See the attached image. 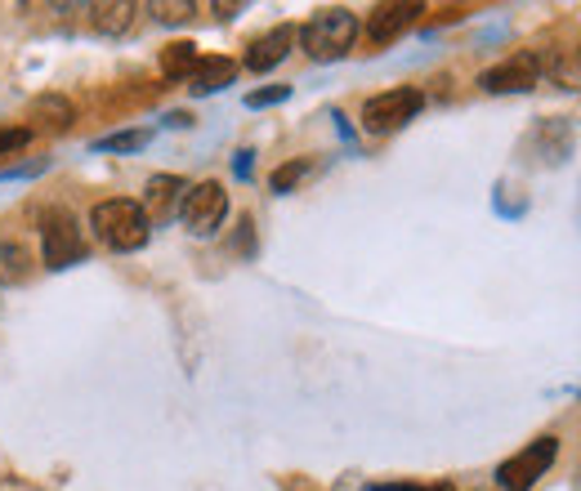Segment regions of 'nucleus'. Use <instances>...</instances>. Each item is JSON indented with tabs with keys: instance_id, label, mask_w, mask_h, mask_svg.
I'll return each mask as SVG.
<instances>
[{
	"instance_id": "obj_4",
	"label": "nucleus",
	"mask_w": 581,
	"mask_h": 491,
	"mask_svg": "<svg viewBox=\"0 0 581 491\" xmlns=\"http://www.w3.org/2000/svg\"><path fill=\"white\" fill-rule=\"evenodd\" d=\"M420 108H425V94L420 89H412V85L384 89V94H376V98H367V104H363V125L371 134H390V130L407 125Z\"/></svg>"
},
{
	"instance_id": "obj_5",
	"label": "nucleus",
	"mask_w": 581,
	"mask_h": 491,
	"mask_svg": "<svg viewBox=\"0 0 581 491\" xmlns=\"http://www.w3.org/2000/svg\"><path fill=\"white\" fill-rule=\"evenodd\" d=\"M555 456H559V438H537V442H532V447H523L519 456L501 460L497 482H501L506 491H532V482L546 478V469L555 465Z\"/></svg>"
},
{
	"instance_id": "obj_14",
	"label": "nucleus",
	"mask_w": 581,
	"mask_h": 491,
	"mask_svg": "<svg viewBox=\"0 0 581 491\" xmlns=\"http://www.w3.org/2000/svg\"><path fill=\"white\" fill-rule=\"evenodd\" d=\"M32 273V260L19 241H0V286H19Z\"/></svg>"
},
{
	"instance_id": "obj_1",
	"label": "nucleus",
	"mask_w": 581,
	"mask_h": 491,
	"mask_svg": "<svg viewBox=\"0 0 581 491\" xmlns=\"http://www.w3.org/2000/svg\"><path fill=\"white\" fill-rule=\"evenodd\" d=\"M90 228L104 246L112 251H139L149 246V232H153V219L143 215L139 202H126V196H112V202H99L90 215Z\"/></svg>"
},
{
	"instance_id": "obj_11",
	"label": "nucleus",
	"mask_w": 581,
	"mask_h": 491,
	"mask_svg": "<svg viewBox=\"0 0 581 491\" xmlns=\"http://www.w3.org/2000/svg\"><path fill=\"white\" fill-rule=\"evenodd\" d=\"M27 121H36V130H68L72 121H76V112H72V104L63 94H40L36 104L27 108Z\"/></svg>"
},
{
	"instance_id": "obj_20",
	"label": "nucleus",
	"mask_w": 581,
	"mask_h": 491,
	"mask_svg": "<svg viewBox=\"0 0 581 491\" xmlns=\"http://www.w3.org/2000/svg\"><path fill=\"white\" fill-rule=\"evenodd\" d=\"M286 94H290V85H269V89H256V94H247V108H269V104H282Z\"/></svg>"
},
{
	"instance_id": "obj_18",
	"label": "nucleus",
	"mask_w": 581,
	"mask_h": 491,
	"mask_svg": "<svg viewBox=\"0 0 581 491\" xmlns=\"http://www.w3.org/2000/svg\"><path fill=\"white\" fill-rule=\"evenodd\" d=\"M153 14H157L162 23H188L192 14H198V5H192V0H157Z\"/></svg>"
},
{
	"instance_id": "obj_3",
	"label": "nucleus",
	"mask_w": 581,
	"mask_h": 491,
	"mask_svg": "<svg viewBox=\"0 0 581 491\" xmlns=\"http://www.w3.org/2000/svg\"><path fill=\"white\" fill-rule=\"evenodd\" d=\"M40 241H45V268H68L85 255V237H81V224L72 219V211L55 206L45 211L40 219Z\"/></svg>"
},
{
	"instance_id": "obj_9",
	"label": "nucleus",
	"mask_w": 581,
	"mask_h": 491,
	"mask_svg": "<svg viewBox=\"0 0 581 491\" xmlns=\"http://www.w3.org/2000/svg\"><path fill=\"white\" fill-rule=\"evenodd\" d=\"M290 40H296V27H286V23L264 32V36H256L247 45V72H273L290 55Z\"/></svg>"
},
{
	"instance_id": "obj_16",
	"label": "nucleus",
	"mask_w": 581,
	"mask_h": 491,
	"mask_svg": "<svg viewBox=\"0 0 581 491\" xmlns=\"http://www.w3.org/2000/svg\"><path fill=\"white\" fill-rule=\"evenodd\" d=\"M153 134L149 130H121V134H108V139H99L94 147H99V153H139L143 143H149Z\"/></svg>"
},
{
	"instance_id": "obj_17",
	"label": "nucleus",
	"mask_w": 581,
	"mask_h": 491,
	"mask_svg": "<svg viewBox=\"0 0 581 491\" xmlns=\"http://www.w3.org/2000/svg\"><path fill=\"white\" fill-rule=\"evenodd\" d=\"M305 175H309V161H305V157H300V161H286V166H277V170H273L269 188H273V192H290V188H296Z\"/></svg>"
},
{
	"instance_id": "obj_10",
	"label": "nucleus",
	"mask_w": 581,
	"mask_h": 491,
	"mask_svg": "<svg viewBox=\"0 0 581 491\" xmlns=\"http://www.w3.org/2000/svg\"><path fill=\"white\" fill-rule=\"evenodd\" d=\"M179 192H188V183L179 175H157L149 179V192H143V215L149 219H166L179 202Z\"/></svg>"
},
{
	"instance_id": "obj_13",
	"label": "nucleus",
	"mask_w": 581,
	"mask_h": 491,
	"mask_svg": "<svg viewBox=\"0 0 581 491\" xmlns=\"http://www.w3.org/2000/svg\"><path fill=\"white\" fill-rule=\"evenodd\" d=\"M198 63H202V55H198V45H192V40H175V45L162 49V72L166 76H192Z\"/></svg>"
},
{
	"instance_id": "obj_19",
	"label": "nucleus",
	"mask_w": 581,
	"mask_h": 491,
	"mask_svg": "<svg viewBox=\"0 0 581 491\" xmlns=\"http://www.w3.org/2000/svg\"><path fill=\"white\" fill-rule=\"evenodd\" d=\"M27 139H32V125H10V130H0V157L23 153Z\"/></svg>"
},
{
	"instance_id": "obj_15",
	"label": "nucleus",
	"mask_w": 581,
	"mask_h": 491,
	"mask_svg": "<svg viewBox=\"0 0 581 491\" xmlns=\"http://www.w3.org/2000/svg\"><path fill=\"white\" fill-rule=\"evenodd\" d=\"M130 14H134L130 0H108V5H94V27L108 32V36H117V32L130 27Z\"/></svg>"
},
{
	"instance_id": "obj_6",
	"label": "nucleus",
	"mask_w": 581,
	"mask_h": 491,
	"mask_svg": "<svg viewBox=\"0 0 581 491\" xmlns=\"http://www.w3.org/2000/svg\"><path fill=\"white\" fill-rule=\"evenodd\" d=\"M179 215H183L188 232L211 237V232L224 224V215H228V192H224V183L206 179V183H198V188H188L183 202H179Z\"/></svg>"
},
{
	"instance_id": "obj_12",
	"label": "nucleus",
	"mask_w": 581,
	"mask_h": 491,
	"mask_svg": "<svg viewBox=\"0 0 581 491\" xmlns=\"http://www.w3.org/2000/svg\"><path fill=\"white\" fill-rule=\"evenodd\" d=\"M233 76H237V63L215 55V59H202L198 68H192V76H188V89H192V94H215V89L233 85Z\"/></svg>"
},
{
	"instance_id": "obj_8",
	"label": "nucleus",
	"mask_w": 581,
	"mask_h": 491,
	"mask_svg": "<svg viewBox=\"0 0 581 491\" xmlns=\"http://www.w3.org/2000/svg\"><path fill=\"white\" fill-rule=\"evenodd\" d=\"M420 14H425V5H412V0H399V5H376L371 19H367V36H371V45H390V40H399Z\"/></svg>"
},
{
	"instance_id": "obj_7",
	"label": "nucleus",
	"mask_w": 581,
	"mask_h": 491,
	"mask_svg": "<svg viewBox=\"0 0 581 491\" xmlns=\"http://www.w3.org/2000/svg\"><path fill=\"white\" fill-rule=\"evenodd\" d=\"M537 76H542L537 59H532V55H514V59H506V63H497V68L483 72L478 85L488 89V94H519V89H532V85H537Z\"/></svg>"
},
{
	"instance_id": "obj_21",
	"label": "nucleus",
	"mask_w": 581,
	"mask_h": 491,
	"mask_svg": "<svg viewBox=\"0 0 581 491\" xmlns=\"http://www.w3.org/2000/svg\"><path fill=\"white\" fill-rule=\"evenodd\" d=\"M371 491H420V487H407V482H394V487H371Z\"/></svg>"
},
{
	"instance_id": "obj_2",
	"label": "nucleus",
	"mask_w": 581,
	"mask_h": 491,
	"mask_svg": "<svg viewBox=\"0 0 581 491\" xmlns=\"http://www.w3.org/2000/svg\"><path fill=\"white\" fill-rule=\"evenodd\" d=\"M300 45H305V55L313 63H335V59H345L354 40H358V19L349 10H318L300 32Z\"/></svg>"
}]
</instances>
